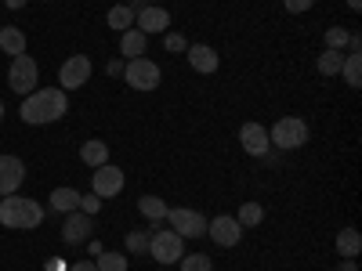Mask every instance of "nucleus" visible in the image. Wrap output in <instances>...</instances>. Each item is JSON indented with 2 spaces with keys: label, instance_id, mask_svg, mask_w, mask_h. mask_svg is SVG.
Here are the masks:
<instances>
[{
  "label": "nucleus",
  "instance_id": "72a5a7b5",
  "mask_svg": "<svg viewBox=\"0 0 362 271\" xmlns=\"http://www.w3.org/2000/svg\"><path fill=\"white\" fill-rule=\"evenodd\" d=\"M69 271H98V264H95V260H73Z\"/></svg>",
  "mask_w": 362,
  "mask_h": 271
},
{
  "label": "nucleus",
  "instance_id": "1a4fd4ad",
  "mask_svg": "<svg viewBox=\"0 0 362 271\" xmlns=\"http://www.w3.org/2000/svg\"><path fill=\"white\" fill-rule=\"evenodd\" d=\"M206 235L214 239V246H235L239 239H243V228H239V221L235 217H228V214H221V217H210L206 221Z\"/></svg>",
  "mask_w": 362,
  "mask_h": 271
},
{
  "label": "nucleus",
  "instance_id": "c756f323",
  "mask_svg": "<svg viewBox=\"0 0 362 271\" xmlns=\"http://www.w3.org/2000/svg\"><path fill=\"white\" fill-rule=\"evenodd\" d=\"M163 51L167 54H185L189 51V40L181 33H163Z\"/></svg>",
  "mask_w": 362,
  "mask_h": 271
},
{
  "label": "nucleus",
  "instance_id": "f257e3e1",
  "mask_svg": "<svg viewBox=\"0 0 362 271\" xmlns=\"http://www.w3.org/2000/svg\"><path fill=\"white\" fill-rule=\"evenodd\" d=\"M66 109H69V102H66V90L62 87H37L33 95L22 98L18 116H22V124H29V127H44V124L62 119Z\"/></svg>",
  "mask_w": 362,
  "mask_h": 271
},
{
  "label": "nucleus",
  "instance_id": "58836bf2",
  "mask_svg": "<svg viewBox=\"0 0 362 271\" xmlns=\"http://www.w3.org/2000/svg\"><path fill=\"white\" fill-rule=\"evenodd\" d=\"M4 4H8L11 11H18V8H25V4H29V0H4Z\"/></svg>",
  "mask_w": 362,
  "mask_h": 271
},
{
  "label": "nucleus",
  "instance_id": "f03ea898",
  "mask_svg": "<svg viewBox=\"0 0 362 271\" xmlns=\"http://www.w3.org/2000/svg\"><path fill=\"white\" fill-rule=\"evenodd\" d=\"M0 224L4 228H25L33 231L44 224V206L25 195H4L0 199Z\"/></svg>",
  "mask_w": 362,
  "mask_h": 271
},
{
  "label": "nucleus",
  "instance_id": "9d476101",
  "mask_svg": "<svg viewBox=\"0 0 362 271\" xmlns=\"http://www.w3.org/2000/svg\"><path fill=\"white\" fill-rule=\"evenodd\" d=\"M58 80H62V90H80V87L90 80V58H87V54L66 58V66L58 69Z\"/></svg>",
  "mask_w": 362,
  "mask_h": 271
},
{
  "label": "nucleus",
  "instance_id": "0eeeda50",
  "mask_svg": "<svg viewBox=\"0 0 362 271\" xmlns=\"http://www.w3.org/2000/svg\"><path fill=\"white\" fill-rule=\"evenodd\" d=\"M167 224H170V231H177L181 239H203V235H206V217L199 214V210H189V206L167 210Z\"/></svg>",
  "mask_w": 362,
  "mask_h": 271
},
{
  "label": "nucleus",
  "instance_id": "e433bc0d",
  "mask_svg": "<svg viewBox=\"0 0 362 271\" xmlns=\"http://www.w3.org/2000/svg\"><path fill=\"white\" fill-rule=\"evenodd\" d=\"M102 250H105V246H102V243H95V239H87V253H95V257H98V253H102Z\"/></svg>",
  "mask_w": 362,
  "mask_h": 271
},
{
  "label": "nucleus",
  "instance_id": "7ed1b4c3",
  "mask_svg": "<svg viewBox=\"0 0 362 271\" xmlns=\"http://www.w3.org/2000/svg\"><path fill=\"white\" fill-rule=\"evenodd\" d=\"M268 141H272V148H279V152H293V148H300L308 141V124L297 116H283L279 124L268 131Z\"/></svg>",
  "mask_w": 362,
  "mask_h": 271
},
{
  "label": "nucleus",
  "instance_id": "6ab92c4d",
  "mask_svg": "<svg viewBox=\"0 0 362 271\" xmlns=\"http://www.w3.org/2000/svg\"><path fill=\"white\" fill-rule=\"evenodd\" d=\"M337 253L348 257V260H355V257L362 253V235H358V228H341V231H337Z\"/></svg>",
  "mask_w": 362,
  "mask_h": 271
},
{
  "label": "nucleus",
  "instance_id": "c85d7f7f",
  "mask_svg": "<svg viewBox=\"0 0 362 271\" xmlns=\"http://www.w3.org/2000/svg\"><path fill=\"white\" fill-rule=\"evenodd\" d=\"M148 235L153 231H127V239H124L127 253H148Z\"/></svg>",
  "mask_w": 362,
  "mask_h": 271
},
{
  "label": "nucleus",
  "instance_id": "ea45409f",
  "mask_svg": "<svg viewBox=\"0 0 362 271\" xmlns=\"http://www.w3.org/2000/svg\"><path fill=\"white\" fill-rule=\"evenodd\" d=\"M348 8H351V11H358V8H362V0H348Z\"/></svg>",
  "mask_w": 362,
  "mask_h": 271
},
{
  "label": "nucleus",
  "instance_id": "6e6552de",
  "mask_svg": "<svg viewBox=\"0 0 362 271\" xmlns=\"http://www.w3.org/2000/svg\"><path fill=\"white\" fill-rule=\"evenodd\" d=\"M124 185H127V177H124V170H119V167H112V163L95 167V177H90V192H95L102 203L112 199V195H119V192H124Z\"/></svg>",
  "mask_w": 362,
  "mask_h": 271
},
{
  "label": "nucleus",
  "instance_id": "4c0bfd02",
  "mask_svg": "<svg viewBox=\"0 0 362 271\" xmlns=\"http://www.w3.org/2000/svg\"><path fill=\"white\" fill-rule=\"evenodd\" d=\"M127 8L131 11H141V8H148V0H127Z\"/></svg>",
  "mask_w": 362,
  "mask_h": 271
},
{
  "label": "nucleus",
  "instance_id": "4468645a",
  "mask_svg": "<svg viewBox=\"0 0 362 271\" xmlns=\"http://www.w3.org/2000/svg\"><path fill=\"white\" fill-rule=\"evenodd\" d=\"M167 25H170V11L160 8V4H148L141 11H134V29H141V33H167Z\"/></svg>",
  "mask_w": 362,
  "mask_h": 271
},
{
  "label": "nucleus",
  "instance_id": "f3484780",
  "mask_svg": "<svg viewBox=\"0 0 362 271\" xmlns=\"http://www.w3.org/2000/svg\"><path fill=\"white\" fill-rule=\"evenodd\" d=\"M138 210H141L145 221H153V228H148V231H156V224L167 221V203H163L160 195H141V199H138Z\"/></svg>",
  "mask_w": 362,
  "mask_h": 271
},
{
  "label": "nucleus",
  "instance_id": "a19ab883",
  "mask_svg": "<svg viewBox=\"0 0 362 271\" xmlns=\"http://www.w3.org/2000/svg\"><path fill=\"white\" fill-rule=\"evenodd\" d=\"M0 119H4V102H0Z\"/></svg>",
  "mask_w": 362,
  "mask_h": 271
},
{
  "label": "nucleus",
  "instance_id": "412c9836",
  "mask_svg": "<svg viewBox=\"0 0 362 271\" xmlns=\"http://www.w3.org/2000/svg\"><path fill=\"white\" fill-rule=\"evenodd\" d=\"M47 206L54 210V214H69V210L80 206V192L62 185V188H54V192H51V203H47Z\"/></svg>",
  "mask_w": 362,
  "mask_h": 271
},
{
  "label": "nucleus",
  "instance_id": "7c9ffc66",
  "mask_svg": "<svg viewBox=\"0 0 362 271\" xmlns=\"http://www.w3.org/2000/svg\"><path fill=\"white\" fill-rule=\"evenodd\" d=\"M76 210H80V214H87V217H95L98 210H102V199H98L95 192H90V195H80V206H76Z\"/></svg>",
  "mask_w": 362,
  "mask_h": 271
},
{
  "label": "nucleus",
  "instance_id": "aec40b11",
  "mask_svg": "<svg viewBox=\"0 0 362 271\" xmlns=\"http://www.w3.org/2000/svg\"><path fill=\"white\" fill-rule=\"evenodd\" d=\"M80 159H83L87 167H102V163H109V145L98 141V138L83 141V145H80Z\"/></svg>",
  "mask_w": 362,
  "mask_h": 271
},
{
  "label": "nucleus",
  "instance_id": "473e14b6",
  "mask_svg": "<svg viewBox=\"0 0 362 271\" xmlns=\"http://www.w3.org/2000/svg\"><path fill=\"white\" fill-rule=\"evenodd\" d=\"M124 66H127L124 58H112V62L105 66V73H109V76H124Z\"/></svg>",
  "mask_w": 362,
  "mask_h": 271
},
{
  "label": "nucleus",
  "instance_id": "f704fd0d",
  "mask_svg": "<svg viewBox=\"0 0 362 271\" xmlns=\"http://www.w3.org/2000/svg\"><path fill=\"white\" fill-rule=\"evenodd\" d=\"M44 271H69V264H66V260H58V257H51V260L44 264Z\"/></svg>",
  "mask_w": 362,
  "mask_h": 271
},
{
  "label": "nucleus",
  "instance_id": "f8f14e48",
  "mask_svg": "<svg viewBox=\"0 0 362 271\" xmlns=\"http://www.w3.org/2000/svg\"><path fill=\"white\" fill-rule=\"evenodd\" d=\"M239 145H243V152H247V156H254V159H264V152L272 148L268 131H264L261 124H254V119L239 127Z\"/></svg>",
  "mask_w": 362,
  "mask_h": 271
},
{
  "label": "nucleus",
  "instance_id": "ddd939ff",
  "mask_svg": "<svg viewBox=\"0 0 362 271\" xmlns=\"http://www.w3.org/2000/svg\"><path fill=\"white\" fill-rule=\"evenodd\" d=\"M25 181V163L18 156H0V195H15Z\"/></svg>",
  "mask_w": 362,
  "mask_h": 271
},
{
  "label": "nucleus",
  "instance_id": "a878e982",
  "mask_svg": "<svg viewBox=\"0 0 362 271\" xmlns=\"http://www.w3.org/2000/svg\"><path fill=\"white\" fill-rule=\"evenodd\" d=\"M95 264H98V271H127L131 267L127 264V253H112V250H102L95 257Z\"/></svg>",
  "mask_w": 362,
  "mask_h": 271
},
{
  "label": "nucleus",
  "instance_id": "a211bd4d",
  "mask_svg": "<svg viewBox=\"0 0 362 271\" xmlns=\"http://www.w3.org/2000/svg\"><path fill=\"white\" fill-rule=\"evenodd\" d=\"M0 51L11 54V58L25 54V33L18 25H4V29H0Z\"/></svg>",
  "mask_w": 362,
  "mask_h": 271
},
{
  "label": "nucleus",
  "instance_id": "20e7f679",
  "mask_svg": "<svg viewBox=\"0 0 362 271\" xmlns=\"http://www.w3.org/2000/svg\"><path fill=\"white\" fill-rule=\"evenodd\" d=\"M181 253H185V239H181L177 231L156 228L153 235H148V257H153L156 264H177Z\"/></svg>",
  "mask_w": 362,
  "mask_h": 271
},
{
  "label": "nucleus",
  "instance_id": "393cba45",
  "mask_svg": "<svg viewBox=\"0 0 362 271\" xmlns=\"http://www.w3.org/2000/svg\"><path fill=\"white\" fill-rule=\"evenodd\" d=\"M341 62H344V51H322L319 62H315V69H319L322 76H341Z\"/></svg>",
  "mask_w": 362,
  "mask_h": 271
},
{
  "label": "nucleus",
  "instance_id": "5701e85b",
  "mask_svg": "<svg viewBox=\"0 0 362 271\" xmlns=\"http://www.w3.org/2000/svg\"><path fill=\"white\" fill-rule=\"evenodd\" d=\"M341 76H344L348 87H362V54H344Z\"/></svg>",
  "mask_w": 362,
  "mask_h": 271
},
{
  "label": "nucleus",
  "instance_id": "b1692460",
  "mask_svg": "<svg viewBox=\"0 0 362 271\" xmlns=\"http://www.w3.org/2000/svg\"><path fill=\"white\" fill-rule=\"evenodd\" d=\"M235 221H239V228H257L264 221V206L261 203H243L239 214H235Z\"/></svg>",
  "mask_w": 362,
  "mask_h": 271
},
{
  "label": "nucleus",
  "instance_id": "423d86ee",
  "mask_svg": "<svg viewBox=\"0 0 362 271\" xmlns=\"http://www.w3.org/2000/svg\"><path fill=\"white\" fill-rule=\"evenodd\" d=\"M37 80H40V69H37V62L29 54H18V58H11V69H8V87L15 90V95H33L37 90Z\"/></svg>",
  "mask_w": 362,
  "mask_h": 271
},
{
  "label": "nucleus",
  "instance_id": "2f4dec72",
  "mask_svg": "<svg viewBox=\"0 0 362 271\" xmlns=\"http://www.w3.org/2000/svg\"><path fill=\"white\" fill-rule=\"evenodd\" d=\"M315 4V0H283V8L290 11V15H300V11H308Z\"/></svg>",
  "mask_w": 362,
  "mask_h": 271
},
{
  "label": "nucleus",
  "instance_id": "2eb2a0df",
  "mask_svg": "<svg viewBox=\"0 0 362 271\" xmlns=\"http://www.w3.org/2000/svg\"><path fill=\"white\" fill-rule=\"evenodd\" d=\"M189 66L196 69V73H218V66H221V58H218V51L210 47V44H189Z\"/></svg>",
  "mask_w": 362,
  "mask_h": 271
},
{
  "label": "nucleus",
  "instance_id": "bb28decb",
  "mask_svg": "<svg viewBox=\"0 0 362 271\" xmlns=\"http://www.w3.org/2000/svg\"><path fill=\"white\" fill-rule=\"evenodd\" d=\"M348 47V29L344 25H329L326 29V51H344Z\"/></svg>",
  "mask_w": 362,
  "mask_h": 271
},
{
  "label": "nucleus",
  "instance_id": "cd10ccee",
  "mask_svg": "<svg viewBox=\"0 0 362 271\" xmlns=\"http://www.w3.org/2000/svg\"><path fill=\"white\" fill-rule=\"evenodd\" d=\"M181 271H210V257L206 253H181Z\"/></svg>",
  "mask_w": 362,
  "mask_h": 271
},
{
  "label": "nucleus",
  "instance_id": "c9c22d12",
  "mask_svg": "<svg viewBox=\"0 0 362 271\" xmlns=\"http://www.w3.org/2000/svg\"><path fill=\"white\" fill-rule=\"evenodd\" d=\"M337 271H358V264H355V260H348V257H341V264H337Z\"/></svg>",
  "mask_w": 362,
  "mask_h": 271
},
{
  "label": "nucleus",
  "instance_id": "39448f33",
  "mask_svg": "<svg viewBox=\"0 0 362 271\" xmlns=\"http://www.w3.org/2000/svg\"><path fill=\"white\" fill-rule=\"evenodd\" d=\"M160 66L153 62V58H131V62L124 66V83L134 87V90H156L160 87Z\"/></svg>",
  "mask_w": 362,
  "mask_h": 271
},
{
  "label": "nucleus",
  "instance_id": "dca6fc26",
  "mask_svg": "<svg viewBox=\"0 0 362 271\" xmlns=\"http://www.w3.org/2000/svg\"><path fill=\"white\" fill-rule=\"evenodd\" d=\"M145 44H148V37L141 33V29H127V33H119V54H124V62L141 58L145 54Z\"/></svg>",
  "mask_w": 362,
  "mask_h": 271
},
{
  "label": "nucleus",
  "instance_id": "9b49d317",
  "mask_svg": "<svg viewBox=\"0 0 362 271\" xmlns=\"http://www.w3.org/2000/svg\"><path fill=\"white\" fill-rule=\"evenodd\" d=\"M90 231H95V217L80 214V210H69L66 224H62V243L80 246V243H87V239H90Z\"/></svg>",
  "mask_w": 362,
  "mask_h": 271
},
{
  "label": "nucleus",
  "instance_id": "4be33fe9",
  "mask_svg": "<svg viewBox=\"0 0 362 271\" xmlns=\"http://www.w3.org/2000/svg\"><path fill=\"white\" fill-rule=\"evenodd\" d=\"M105 22H109V29H116V33H127V29H134V11L127 4H116V8H109Z\"/></svg>",
  "mask_w": 362,
  "mask_h": 271
}]
</instances>
